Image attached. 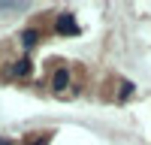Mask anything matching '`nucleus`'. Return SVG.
I'll return each instance as SVG.
<instances>
[{
  "label": "nucleus",
  "instance_id": "nucleus-1",
  "mask_svg": "<svg viewBox=\"0 0 151 145\" xmlns=\"http://www.w3.org/2000/svg\"><path fill=\"white\" fill-rule=\"evenodd\" d=\"M55 30H58L60 36H73V33H79V24H76L73 15H60V18L55 21Z\"/></svg>",
  "mask_w": 151,
  "mask_h": 145
},
{
  "label": "nucleus",
  "instance_id": "nucleus-2",
  "mask_svg": "<svg viewBox=\"0 0 151 145\" xmlns=\"http://www.w3.org/2000/svg\"><path fill=\"white\" fill-rule=\"evenodd\" d=\"M67 88H70V70L60 67V70H55V76H52V91L55 94H64Z\"/></svg>",
  "mask_w": 151,
  "mask_h": 145
},
{
  "label": "nucleus",
  "instance_id": "nucleus-3",
  "mask_svg": "<svg viewBox=\"0 0 151 145\" xmlns=\"http://www.w3.org/2000/svg\"><path fill=\"white\" fill-rule=\"evenodd\" d=\"M9 72H12L15 79H27V76H30V60H27V57H24V60H15Z\"/></svg>",
  "mask_w": 151,
  "mask_h": 145
},
{
  "label": "nucleus",
  "instance_id": "nucleus-4",
  "mask_svg": "<svg viewBox=\"0 0 151 145\" xmlns=\"http://www.w3.org/2000/svg\"><path fill=\"white\" fill-rule=\"evenodd\" d=\"M36 39H40V33H36L33 27H27V30H21V45H24V52H30V48L36 45Z\"/></svg>",
  "mask_w": 151,
  "mask_h": 145
},
{
  "label": "nucleus",
  "instance_id": "nucleus-5",
  "mask_svg": "<svg viewBox=\"0 0 151 145\" xmlns=\"http://www.w3.org/2000/svg\"><path fill=\"white\" fill-rule=\"evenodd\" d=\"M130 94H133V85H130V82H124L121 88H118V97H121V100H127Z\"/></svg>",
  "mask_w": 151,
  "mask_h": 145
},
{
  "label": "nucleus",
  "instance_id": "nucleus-6",
  "mask_svg": "<svg viewBox=\"0 0 151 145\" xmlns=\"http://www.w3.org/2000/svg\"><path fill=\"white\" fill-rule=\"evenodd\" d=\"M30 145H45V136H42V139H36V142H30Z\"/></svg>",
  "mask_w": 151,
  "mask_h": 145
},
{
  "label": "nucleus",
  "instance_id": "nucleus-7",
  "mask_svg": "<svg viewBox=\"0 0 151 145\" xmlns=\"http://www.w3.org/2000/svg\"><path fill=\"white\" fill-rule=\"evenodd\" d=\"M0 145H12V142H9V139H3V136H0Z\"/></svg>",
  "mask_w": 151,
  "mask_h": 145
}]
</instances>
